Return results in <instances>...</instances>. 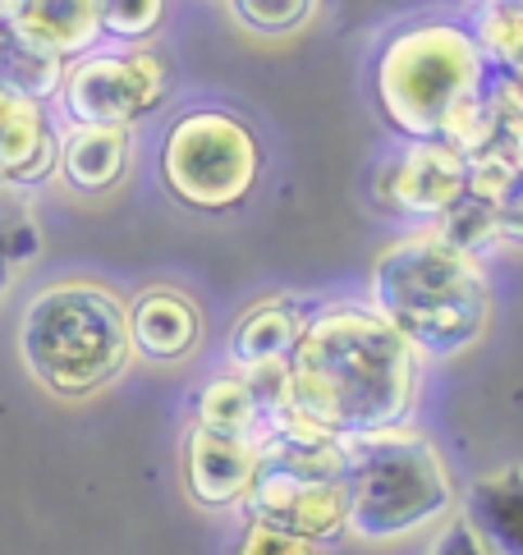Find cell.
<instances>
[{"label": "cell", "instance_id": "11", "mask_svg": "<svg viewBox=\"0 0 523 555\" xmlns=\"http://www.w3.org/2000/svg\"><path fill=\"white\" fill-rule=\"evenodd\" d=\"M60 133L47 120V111L0 88V184L5 189H33L47 175H55Z\"/></svg>", "mask_w": 523, "mask_h": 555}, {"label": "cell", "instance_id": "3", "mask_svg": "<svg viewBox=\"0 0 523 555\" xmlns=\"http://www.w3.org/2000/svg\"><path fill=\"white\" fill-rule=\"evenodd\" d=\"M18 353L42 390L60 400H88L133 359L125 304L97 281L42 285L18 322Z\"/></svg>", "mask_w": 523, "mask_h": 555}, {"label": "cell", "instance_id": "2", "mask_svg": "<svg viewBox=\"0 0 523 555\" xmlns=\"http://www.w3.org/2000/svg\"><path fill=\"white\" fill-rule=\"evenodd\" d=\"M368 308L405 335L422 359H459L492 331L487 262L446 244L436 225H413L377 253Z\"/></svg>", "mask_w": 523, "mask_h": 555}, {"label": "cell", "instance_id": "13", "mask_svg": "<svg viewBox=\"0 0 523 555\" xmlns=\"http://www.w3.org/2000/svg\"><path fill=\"white\" fill-rule=\"evenodd\" d=\"M10 33L60 61H78L106 42L102 33V0H18Z\"/></svg>", "mask_w": 523, "mask_h": 555}, {"label": "cell", "instance_id": "7", "mask_svg": "<svg viewBox=\"0 0 523 555\" xmlns=\"http://www.w3.org/2000/svg\"><path fill=\"white\" fill-rule=\"evenodd\" d=\"M170 92V65L152 47H97L78 55L65 69L60 88V111L69 125H111L133 129L152 115Z\"/></svg>", "mask_w": 523, "mask_h": 555}, {"label": "cell", "instance_id": "19", "mask_svg": "<svg viewBox=\"0 0 523 555\" xmlns=\"http://www.w3.org/2000/svg\"><path fill=\"white\" fill-rule=\"evenodd\" d=\"M469 33L492 74H514L523 65V0H487V5H477Z\"/></svg>", "mask_w": 523, "mask_h": 555}, {"label": "cell", "instance_id": "6", "mask_svg": "<svg viewBox=\"0 0 523 555\" xmlns=\"http://www.w3.org/2000/svg\"><path fill=\"white\" fill-rule=\"evenodd\" d=\"M262 143L234 111H184L161 138V184L193 211H234L257 189Z\"/></svg>", "mask_w": 523, "mask_h": 555}, {"label": "cell", "instance_id": "31", "mask_svg": "<svg viewBox=\"0 0 523 555\" xmlns=\"http://www.w3.org/2000/svg\"><path fill=\"white\" fill-rule=\"evenodd\" d=\"M477 5H487V0H477Z\"/></svg>", "mask_w": 523, "mask_h": 555}, {"label": "cell", "instance_id": "24", "mask_svg": "<svg viewBox=\"0 0 523 555\" xmlns=\"http://www.w3.org/2000/svg\"><path fill=\"white\" fill-rule=\"evenodd\" d=\"M166 18V0H102V33L119 47H143Z\"/></svg>", "mask_w": 523, "mask_h": 555}, {"label": "cell", "instance_id": "10", "mask_svg": "<svg viewBox=\"0 0 523 555\" xmlns=\"http://www.w3.org/2000/svg\"><path fill=\"white\" fill-rule=\"evenodd\" d=\"M262 473V450L248 436H220L197 427L184 441V487L203 509H234L248 501Z\"/></svg>", "mask_w": 523, "mask_h": 555}, {"label": "cell", "instance_id": "23", "mask_svg": "<svg viewBox=\"0 0 523 555\" xmlns=\"http://www.w3.org/2000/svg\"><path fill=\"white\" fill-rule=\"evenodd\" d=\"M226 5L239 28H248L257 37H280V33L304 28L317 10V0H226Z\"/></svg>", "mask_w": 523, "mask_h": 555}, {"label": "cell", "instance_id": "1", "mask_svg": "<svg viewBox=\"0 0 523 555\" xmlns=\"http://www.w3.org/2000/svg\"><path fill=\"white\" fill-rule=\"evenodd\" d=\"M294 404L340 441L405 427L418 413L422 353L368 304H327L290 353Z\"/></svg>", "mask_w": 523, "mask_h": 555}, {"label": "cell", "instance_id": "27", "mask_svg": "<svg viewBox=\"0 0 523 555\" xmlns=\"http://www.w3.org/2000/svg\"><path fill=\"white\" fill-rule=\"evenodd\" d=\"M428 555H492V551L482 546V542L473 538V528L455 514V519H446V524L436 528V538H432Z\"/></svg>", "mask_w": 523, "mask_h": 555}, {"label": "cell", "instance_id": "15", "mask_svg": "<svg viewBox=\"0 0 523 555\" xmlns=\"http://www.w3.org/2000/svg\"><path fill=\"white\" fill-rule=\"evenodd\" d=\"M459 519L492 555H523V464L473 478L459 501Z\"/></svg>", "mask_w": 523, "mask_h": 555}, {"label": "cell", "instance_id": "16", "mask_svg": "<svg viewBox=\"0 0 523 555\" xmlns=\"http://www.w3.org/2000/svg\"><path fill=\"white\" fill-rule=\"evenodd\" d=\"M308 326V308L298 299H267L239 317L230 335V363L234 367H257V363H280L290 359L298 335Z\"/></svg>", "mask_w": 523, "mask_h": 555}, {"label": "cell", "instance_id": "8", "mask_svg": "<svg viewBox=\"0 0 523 555\" xmlns=\"http://www.w3.org/2000/svg\"><path fill=\"white\" fill-rule=\"evenodd\" d=\"M377 203L413 225H436L455 203L469 197V162L441 138H409L372 175Z\"/></svg>", "mask_w": 523, "mask_h": 555}, {"label": "cell", "instance_id": "25", "mask_svg": "<svg viewBox=\"0 0 523 555\" xmlns=\"http://www.w3.org/2000/svg\"><path fill=\"white\" fill-rule=\"evenodd\" d=\"M514 184H523V175L514 170V162H510V156L500 152V147L469 156V197H473V203L496 207Z\"/></svg>", "mask_w": 523, "mask_h": 555}, {"label": "cell", "instance_id": "21", "mask_svg": "<svg viewBox=\"0 0 523 555\" xmlns=\"http://www.w3.org/2000/svg\"><path fill=\"white\" fill-rule=\"evenodd\" d=\"M436 138L446 147H455L464 162H469V156H477V152H492L496 138H500V115L492 106V96L473 92V96H464V102H455L446 115H441Z\"/></svg>", "mask_w": 523, "mask_h": 555}, {"label": "cell", "instance_id": "20", "mask_svg": "<svg viewBox=\"0 0 523 555\" xmlns=\"http://www.w3.org/2000/svg\"><path fill=\"white\" fill-rule=\"evenodd\" d=\"M37 253H42V230H37V216L24 189L0 184V299L10 294L14 275L28 262H37Z\"/></svg>", "mask_w": 523, "mask_h": 555}, {"label": "cell", "instance_id": "29", "mask_svg": "<svg viewBox=\"0 0 523 555\" xmlns=\"http://www.w3.org/2000/svg\"><path fill=\"white\" fill-rule=\"evenodd\" d=\"M500 115V111H496ZM496 147L510 156L514 170L523 175V115H500V138H496Z\"/></svg>", "mask_w": 523, "mask_h": 555}, {"label": "cell", "instance_id": "26", "mask_svg": "<svg viewBox=\"0 0 523 555\" xmlns=\"http://www.w3.org/2000/svg\"><path fill=\"white\" fill-rule=\"evenodd\" d=\"M234 555H321V546L294 538V532H285V528H271V524L248 519L244 532H239Z\"/></svg>", "mask_w": 523, "mask_h": 555}, {"label": "cell", "instance_id": "5", "mask_svg": "<svg viewBox=\"0 0 523 555\" xmlns=\"http://www.w3.org/2000/svg\"><path fill=\"white\" fill-rule=\"evenodd\" d=\"M377 106L391 133L436 138V125L455 102L487 92L492 65L482 61L469 24L455 18H418L395 28L377 55Z\"/></svg>", "mask_w": 523, "mask_h": 555}, {"label": "cell", "instance_id": "22", "mask_svg": "<svg viewBox=\"0 0 523 555\" xmlns=\"http://www.w3.org/2000/svg\"><path fill=\"white\" fill-rule=\"evenodd\" d=\"M436 230L446 234V244H455L459 253L469 257H487L500 248V234H496V211L487 203H473V197H464V203H455L446 216L436 221Z\"/></svg>", "mask_w": 523, "mask_h": 555}, {"label": "cell", "instance_id": "17", "mask_svg": "<svg viewBox=\"0 0 523 555\" xmlns=\"http://www.w3.org/2000/svg\"><path fill=\"white\" fill-rule=\"evenodd\" d=\"M193 418L197 427L207 431H220V436H248V441H257L262 436V409L253 400L248 382L239 372H226V376H212V382L197 390L193 400Z\"/></svg>", "mask_w": 523, "mask_h": 555}, {"label": "cell", "instance_id": "30", "mask_svg": "<svg viewBox=\"0 0 523 555\" xmlns=\"http://www.w3.org/2000/svg\"><path fill=\"white\" fill-rule=\"evenodd\" d=\"M14 5H18V0H0V33H10V24H14Z\"/></svg>", "mask_w": 523, "mask_h": 555}, {"label": "cell", "instance_id": "28", "mask_svg": "<svg viewBox=\"0 0 523 555\" xmlns=\"http://www.w3.org/2000/svg\"><path fill=\"white\" fill-rule=\"evenodd\" d=\"M496 211V234H500V248L506 244H523V184H514L500 203L492 207Z\"/></svg>", "mask_w": 523, "mask_h": 555}, {"label": "cell", "instance_id": "9", "mask_svg": "<svg viewBox=\"0 0 523 555\" xmlns=\"http://www.w3.org/2000/svg\"><path fill=\"white\" fill-rule=\"evenodd\" d=\"M248 519L285 528L294 538L327 546L349 532V491L345 478H304V473L262 464L257 482L248 491Z\"/></svg>", "mask_w": 523, "mask_h": 555}, {"label": "cell", "instance_id": "14", "mask_svg": "<svg viewBox=\"0 0 523 555\" xmlns=\"http://www.w3.org/2000/svg\"><path fill=\"white\" fill-rule=\"evenodd\" d=\"M133 162V133L111 129V125H65L60 129V152H55V175L74 193H111L129 175Z\"/></svg>", "mask_w": 523, "mask_h": 555}, {"label": "cell", "instance_id": "32", "mask_svg": "<svg viewBox=\"0 0 523 555\" xmlns=\"http://www.w3.org/2000/svg\"><path fill=\"white\" fill-rule=\"evenodd\" d=\"M0 42H5V33H0Z\"/></svg>", "mask_w": 523, "mask_h": 555}, {"label": "cell", "instance_id": "12", "mask_svg": "<svg viewBox=\"0 0 523 555\" xmlns=\"http://www.w3.org/2000/svg\"><path fill=\"white\" fill-rule=\"evenodd\" d=\"M129 349L148 363H179L203 340V312L179 289H143L125 308Z\"/></svg>", "mask_w": 523, "mask_h": 555}, {"label": "cell", "instance_id": "18", "mask_svg": "<svg viewBox=\"0 0 523 555\" xmlns=\"http://www.w3.org/2000/svg\"><path fill=\"white\" fill-rule=\"evenodd\" d=\"M65 61L60 55H47L28 42H18L14 33H5V42H0V88H10L18 96H28V102H51L65 88Z\"/></svg>", "mask_w": 523, "mask_h": 555}, {"label": "cell", "instance_id": "4", "mask_svg": "<svg viewBox=\"0 0 523 555\" xmlns=\"http://www.w3.org/2000/svg\"><path fill=\"white\" fill-rule=\"evenodd\" d=\"M345 446L349 538L368 546H391L413 538V532L441 528L455 514L450 468L413 423L354 436Z\"/></svg>", "mask_w": 523, "mask_h": 555}]
</instances>
